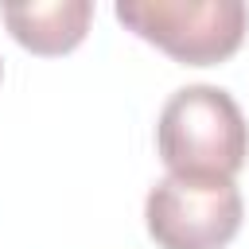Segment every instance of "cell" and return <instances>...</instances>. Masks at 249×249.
<instances>
[{
  "label": "cell",
  "mask_w": 249,
  "mask_h": 249,
  "mask_svg": "<svg viewBox=\"0 0 249 249\" xmlns=\"http://www.w3.org/2000/svg\"><path fill=\"white\" fill-rule=\"evenodd\" d=\"M12 39L31 54H66L74 51L93 19L89 0H47V4H4L0 8Z\"/></svg>",
  "instance_id": "4"
},
{
  "label": "cell",
  "mask_w": 249,
  "mask_h": 249,
  "mask_svg": "<svg viewBox=\"0 0 249 249\" xmlns=\"http://www.w3.org/2000/svg\"><path fill=\"white\" fill-rule=\"evenodd\" d=\"M113 12L144 43L187 66L230 58L249 31V8L241 0H117Z\"/></svg>",
  "instance_id": "2"
},
{
  "label": "cell",
  "mask_w": 249,
  "mask_h": 249,
  "mask_svg": "<svg viewBox=\"0 0 249 249\" xmlns=\"http://www.w3.org/2000/svg\"><path fill=\"white\" fill-rule=\"evenodd\" d=\"M156 148L167 175L233 179L249 156V124L230 89L198 82L175 89L163 101Z\"/></svg>",
  "instance_id": "1"
},
{
  "label": "cell",
  "mask_w": 249,
  "mask_h": 249,
  "mask_svg": "<svg viewBox=\"0 0 249 249\" xmlns=\"http://www.w3.org/2000/svg\"><path fill=\"white\" fill-rule=\"evenodd\" d=\"M245 218L233 179L163 175L144 198V226L160 249H226Z\"/></svg>",
  "instance_id": "3"
}]
</instances>
